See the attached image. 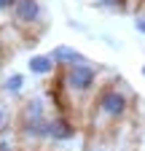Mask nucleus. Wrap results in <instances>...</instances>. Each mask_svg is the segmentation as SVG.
Listing matches in <instances>:
<instances>
[{
  "label": "nucleus",
  "mask_w": 145,
  "mask_h": 151,
  "mask_svg": "<svg viewBox=\"0 0 145 151\" xmlns=\"http://www.w3.org/2000/svg\"><path fill=\"white\" fill-rule=\"evenodd\" d=\"M3 60H6V43L0 41V62H3Z\"/></svg>",
  "instance_id": "obj_15"
},
{
  "label": "nucleus",
  "mask_w": 145,
  "mask_h": 151,
  "mask_svg": "<svg viewBox=\"0 0 145 151\" xmlns=\"http://www.w3.org/2000/svg\"><path fill=\"white\" fill-rule=\"evenodd\" d=\"M6 124H8V111H6V105L0 103V132L6 129Z\"/></svg>",
  "instance_id": "obj_12"
},
{
  "label": "nucleus",
  "mask_w": 145,
  "mask_h": 151,
  "mask_svg": "<svg viewBox=\"0 0 145 151\" xmlns=\"http://www.w3.org/2000/svg\"><path fill=\"white\" fill-rule=\"evenodd\" d=\"M75 124H72L70 116L65 113H57V116H48V140L51 143H67L75 138Z\"/></svg>",
  "instance_id": "obj_5"
},
{
  "label": "nucleus",
  "mask_w": 145,
  "mask_h": 151,
  "mask_svg": "<svg viewBox=\"0 0 145 151\" xmlns=\"http://www.w3.org/2000/svg\"><path fill=\"white\" fill-rule=\"evenodd\" d=\"M27 70L32 76H54L59 68H57V62L51 60V54H32L27 60Z\"/></svg>",
  "instance_id": "obj_8"
},
{
  "label": "nucleus",
  "mask_w": 145,
  "mask_h": 151,
  "mask_svg": "<svg viewBox=\"0 0 145 151\" xmlns=\"http://www.w3.org/2000/svg\"><path fill=\"white\" fill-rule=\"evenodd\" d=\"M100 8H107V11H124L126 8V0H94Z\"/></svg>",
  "instance_id": "obj_10"
},
{
  "label": "nucleus",
  "mask_w": 145,
  "mask_h": 151,
  "mask_svg": "<svg viewBox=\"0 0 145 151\" xmlns=\"http://www.w3.org/2000/svg\"><path fill=\"white\" fill-rule=\"evenodd\" d=\"M92 111H94V122L100 127L118 124V122H124L129 116V111H132V94L124 86H118V84H107V86H102L94 94Z\"/></svg>",
  "instance_id": "obj_2"
},
{
  "label": "nucleus",
  "mask_w": 145,
  "mask_h": 151,
  "mask_svg": "<svg viewBox=\"0 0 145 151\" xmlns=\"http://www.w3.org/2000/svg\"><path fill=\"white\" fill-rule=\"evenodd\" d=\"M19 116L24 119H38V116H48V103H46V94H32L22 103Z\"/></svg>",
  "instance_id": "obj_7"
},
{
  "label": "nucleus",
  "mask_w": 145,
  "mask_h": 151,
  "mask_svg": "<svg viewBox=\"0 0 145 151\" xmlns=\"http://www.w3.org/2000/svg\"><path fill=\"white\" fill-rule=\"evenodd\" d=\"M11 24L22 32H38L46 24V14L41 0H16L11 8Z\"/></svg>",
  "instance_id": "obj_3"
},
{
  "label": "nucleus",
  "mask_w": 145,
  "mask_h": 151,
  "mask_svg": "<svg viewBox=\"0 0 145 151\" xmlns=\"http://www.w3.org/2000/svg\"><path fill=\"white\" fill-rule=\"evenodd\" d=\"M0 151H14V143L8 138H3V135H0Z\"/></svg>",
  "instance_id": "obj_13"
},
{
  "label": "nucleus",
  "mask_w": 145,
  "mask_h": 151,
  "mask_svg": "<svg viewBox=\"0 0 145 151\" xmlns=\"http://www.w3.org/2000/svg\"><path fill=\"white\" fill-rule=\"evenodd\" d=\"M19 135L27 143H46L48 140V116H38V119L19 116Z\"/></svg>",
  "instance_id": "obj_4"
},
{
  "label": "nucleus",
  "mask_w": 145,
  "mask_h": 151,
  "mask_svg": "<svg viewBox=\"0 0 145 151\" xmlns=\"http://www.w3.org/2000/svg\"><path fill=\"white\" fill-rule=\"evenodd\" d=\"M48 54H51V60L57 62V68H67V65H75V62H83V60H86L75 46H65V43L54 46Z\"/></svg>",
  "instance_id": "obj_6"
},
{
  "label": "nucleus",
  "mask_w": 145,
  "mask_h": 151,
  "mask_svg": "<svg viewBox=\"0 0 145 151\" xmlns=\"http://www.w3.org/2000/svg\"><path fill=\"white\" fill-rule=\"evenodd\" d=\"M24 86H27V78H24V73H11L8 78L3 81V89H6V94H22L24 92Z\"/></svg>",
  "instance_id": "obj_9"
},
{
  "label": "nucleus",
  "mask_w": 145,
  "mask_h": 151,
  "mask_svg": "<svg viewBox=\"0 0 145 151\" xmlns=\"http://www.w3.org/2000/svg\"><path fill=\"white\" fill-rule=\"evenodd\" d=\"M97 81H100V65H94L92 60L59 68V92L67 94L70 103L72 100L75 103H86L89 97H94Z\"/></svg>",
  "instance_id": "obj_1"
},
{
  "label": "nucleus",
  "mask_w": 145,
  "mask_h": 151,
  "mask_svg": "<svg viewBox=\"0 0 145 151\" xmlns=\"http://www.w3.org/2000/svg\"><path fill=\"white\" fill-rule=\"evenodd\" d=\"M14 3H16V0H0V22L11 16V8H14Z\"/></svg>",
  "instance_id": "obj_11"
},
{
  "label": "nucleus",
  "mask_w": 145,
  "mask_h": 151,
  "mask_svg": "<svg viewBox=\"0 0 145 151\" xmlns=\"http://www.w3.org/2000/svg\"><path fill=\"white\" fill-rule=\"evenodd\" d=\"M134 30L145 35V16H137V19H134Z\"/></svg>",
  "instance_id": "obj_14"
},
{
  "label": "nucleus",
  "mask_w": 145,
  "mask_h": 151,
  "mask_svg": "<svg viewBox=\"0 0 145 151\" xmlns=\"http://www.w3.org/2000/svg\"><path fill=\"white\" fill-rule=\"evenodd\" d=\"M142 76H145V65H142Z\"/></svg>",
  "instance_id": "obj_16"
}]
</instances>
